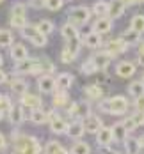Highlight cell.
<instances>
[{
    "label": "cell",
    "instance_id": "cell-1",
    "mask_svg": "<svg viewBox=\"0 0 144 154\" xmlns=\"http://www.w3.org/2000/svg\"><path fill=\"white\" fill-rule=\"evenodd\" d=\"M11 142H13L11 154H41L43 152V147H41L39 140L34 135H27V133H21V131H13Z\"/></svg>",
    "mask_w": 144,
    "mask_h": 154
},
{
    "label": "cell",
    "instance_id": "cell-2",
    "mask_svg": "<svg viewBox=\"0 0 144 154\" xmlns=\"http://www.w3.org/2000/svg\"><path fill=\"white\" fill-rule=\"evenodd\" d=\"M130 108V101L125 96H112L109 99H100L98 110L109 115H125Z\"/></svg>",
    "mask_w": 144,
    "mask_h": 154
},
{
    "label": "cell",
    "instance_id": "cell-3",
    "mask_svg": "<svg viewBox=\"0 0 144 154\" xmlns=\"http://www.w3.org/2000/svg\"><path fill=\"white\" fill-rule=\"evenodd\" d=\"M91 20V9L85 5H75L68 11V21L75 27H84Z\"/></svg>",
    "mask_w": 144,
    "mask_h": 154
},
{
    "label": "cell",
    "instance_id": "cell-4",
    "mask_svg": "<svg viewBox=\"0 0 144 154\" xmlns=\"http://www.w3.org/2000/svg\"><path fill=\"white\" fill-rule=\"evenodd\" d=\"M21 35L25 37V39H29V43H32L34 46L37 48H43L48 45V37L45 34H41V32L37 30V27L36 25H27L25 29H21Z\"/></svg>",
    "mask_w": 144,
    "mask_h": 154
},
{
    "label": "cell",
    "instance_id": "cell-5",
    "mask_svg": "<svg viewBox=\"0 0 144 154\" xmlns=\"http://www.w3.org/2000/svg\"><path fill=\"white\" fill-rule=\"evenodd\" d=\"M69 115L75 117V121H84L85 117L91 115V105L89 101H75L71 103V106H68Z\"/></svg>",
    "mask_w": 144,
    "mask_h": 154
},
{
    "label": "cell",
    "instance_id": "cell-6",
    "mask_svg": "<svg viewBox=\"0 0 144 154\" xmlns=\"http://www.w3.org/2000/svg\"><path fill=\"white\" fill-rule=\"evenodd\" d=\"M48 126H50V131H52L53 135H66L69 122H68V121H64L62 117H61V115H57L55 112H50Z\"/></svg>",
    "mask_w": 144,
    "mask_h": 154
},
{
    "label": "cell",
    "instance_id": "cell-7",
    "mask_svg": "<svg viewBox=\"0 0 144 154\" xmlns=\"http://www.w3.org/2000/svg\"><path fill=\"white\" fill-rule=\"evenodd\" d=\"M103 48H105V51L110 57H116V55H123L130 46H128L121 37H116V39H110L109 43H103Z\"/></svg>",
    "mask_w": 144,
    "mask_h": 154
},
{
    "label": "cell",
    "instance_id": "cell-8",
    "mask_svg": "<svg viewBox=\"0 0 144 154\" xmlns=\"http://www.w3.org/2000/svg\"><path fill=\"white\" fill-rule=\"evenodd\" d=\"M20 105L23 106L25 112H29V113H30L32 110L43 106V101H41V97H39V96H34V94H23V96H21V99H20Z\"/></svg>",
    "mask_w": 144,
    "mask_h": 154
},
{
    "label": "cell",
    "instance_id": "cell-9",
    "mask_svg": "<svg viewBox=\"0 0 144 154\" xmlns=\"http://www.w3.org/2000/svg\"><path fill=\"white\" fill-rule=\"evenodd\" d=\"M82 124H84V129H85L87 133H91V135H96V133L103 128V121L100 119V115H94V113H91L89 117H85V119L82 121Z\"/></svg>",
    "mask_w": 144,
    "mask_h": 154
},
{
    "label": "cell",
    "instance_id": "cell-10",
    "mask_svg": "<svg viewBox=\"0 0 144 154\" xmlns=\"http://www.w3.org/2000/svg\"><path fill=\"white\" fill-rule=\"evenodd\" d=\"M52 71H55V66L53 62L48 60L46 57L43 59H36L34 62V69H32V75H50Z\"/></svg>",
    "mask_w": 144,
    "mask_h": 154
},
{
    "label": "cell",
    "instance_id": "cell-11",
    "mask_svg": "<svg viewBox=\"0 0 144 154\" xmlns=\"http://www.w3.org/2000/svg\"><path fill=\"white\" fill-rule=\"evenodd\" d=\"M37 89L43 94H53L57 85H55V78L52 75H41L37 78Z\"/></svg>",
    "mask_w": 144,
    "mask_h": 154
},
{
    "label": "cell",
    "instance_id": "cell-12",
    "mask_svg": "<svg viewBox=\"0 0 144 154\" xmlns=\"http://www.w3.org/2000/svg\"><path fill=\"white\" fill-rule=\"evenodd\" d=\"M25 117H27V112L23 110L21 105H13V108L9 110V113H7V119H9V122L13 124V126H21L23 121H25Z\"/></svg>",
    "mask_w": 144,
    "mask_h": 154
},
{
    "label": "cell",
    "instance_id": "cell-13",
    "mask_svg": "<svg viewBox=\"0 0 144 154\" xmlns=\"http://www.w3.org/2000/svg\"><path fill=\"white\" fill-rule=\"evenodd\" d=\"M91 60L94 62V66H96L98 71H105V69L110 66L112 57L105 51V50H101V51H98V53H94V55L91 57Z\"/></svg>",
    "mask_w": 144,
    "mask_h": 154
},
{
    "label": "cell",
    "instance_id": "cell-14",
    "mask_svg": "<svg viewBox=\"0 0 144 154\" xmlns=\"http://www.w3.org/2000/svg\"><path fill=\"white\" fill-rule=\"evenodd\" d=\"M112 142H114V138H112V129L107 128V126H103L96 133V143H98V147H110Z\"/></svg>",
    "mask_w": 144,
    "mask_h": 154
},
{
    "label": "cell",
    "instance_id": "cell-15",
    "mask_svg": "<svg viewBox=\"0 0 144 154\" xmlns=\"http://www.w3.org/2000/svg\"><path fill=\"white\" fill-rule=\"evenodd\" d=\"M126 11V4L123 0H110L109 2V18L110 20H117L125 14Z\"/></svg>",
    "mask_w": 144,
    "mask_h": 154
},
{
    "label": "cell",
    "instance_id": "cell-16",
    "mask_svg": "<svg viewBox=\"0 0 144 154\" xmlns=\"http://www.w3.org/2000/svg\"><path fill=\"white\" fill-rule=\"evenodd\" d=\"M116 75L121 78H132L135 75V64L130 60H121L116 66Z\"/></svg>",
    "mask_w": 144,
    "mask_h": 154
},
{
    "label": "cell",
    "instance_id": "cell-17",
    "mask_svg": "<svg viewBox=\"0 0 144 154\" xmlns=\"http://www.w3.org/2000/svg\"><path fill=\"white\" fill-rule=\"evenodd\" d=\"M9 55L14 62H21L25 59H29V50L23 45H20V43H14V45L9 46Z\"/></svg>",
    "mask_w": 144,
    "mask_h": 154
},
{
    "label": "cell",
    "instance_id": "cell-18",
    "mask_svg": "<svg viewBox=\"0 0 144 154\" xmlns=\"http://www.w3.org/2000/svg\"><path fill=\"white\" fill-rule=\"evenodd\" d=\"M82 45L87 46V48H91V50L101 48L103 46V37H101L100 34H96V32H89V34H85V35L82 37Z\"/></svg>",
    "mask_w": 144,
    "mask_h": 154
},
{
    "label": "cell",
    "instance_id": "cell-19",
    "mask_svg": "<svg viewBox=\"0 0 144 154\" xmlns=\"http://www.w3.org/2000/svg\"><path fill=\"white\" fill-rule=\"evenodd\" d=\"M84 94L89 101H100L103 97V89L100 87V83H89L84 87Z\"/></svg>",
    "mask_w": 144,
    "mask_h": 154
},
{
    "label": "cell",
    "instance_id": "cell-20",
    "mask_svg": "<svg viewBox=\"0 0 144 154\" xmlns=\"http://www.w3.org/2000/svg\"><path fill=\"white\" fill-rule=\"evenodd\" d=\"M110 30H112V20L109 16L98 18L94 23H93V32L100 34V35H103V34H107V32H110Z\"/></svg>",
    "mask_w": 144,
    "mask_h": 154
},
{
    "label": "cell",
    "instance_id": "cell-21",
    "mask_svg": "<svg viewBox=\"0 0 144 154\" xmlns=\"http://www.w3.org/2000/svg\"><path fill=\"white\" fill-rule=\"evenodd\" d=\"M34 62H36V59H32V57H29V59H25V60H21V62H16L14 73L16 75H32Z\"/></svg>",
    "mask_w": 144,
    "mask_h": 154
},
{
    "label": "cell",
    "instance_id": "cell-22",
    "mask_svg": "<svg viewBox=\"0 0 144 154\" xmlns=\"http://www.w3.org/2000/svg\"><path fill=\"white\" fill-rule=\"evenodd\" d=\"M110 129H112V138H114L116 143H123L128 138V131L123 126V122H116L114 126H110Z\"/></svg>",
    "mask_w": 144,
    "mask_h": 154
},
{
    "label": "cell",
    "instance_id": "cell-23",
    "mask_svg": "<svg viewBox=\"0 0 144 154\" xmlns=\"http://www.w3.org/2000/svg\"><path fill=\"white\" fill-rule=\"evenodd\" d=\"M84 133H85V129H84L82 121H73V122L68 126V131H66V135L73 140H80Z\"/></svg>",
    "mask_w": 144,
    "mask_h": 154
},
{
    "label": "cell",
    "instance_id": "cell-24",
    "mask_svg": "<svg viewBox=\"0 0 144 154\" xmlns=\"http://www.w3.org/2000/svg\"><path fill=\"white\" fill-rule=\"evenodd\" d=\"M29 117H30V122H34V124H45V122H48L50 112L43 110V106H41V108L32 110L30 113H29Z\"/></svg>",
    "mask_w": 144,
    "mask_h": 154
},
{
    "label": "cell",
    "instance_id": "cell-25",
    "mask_svg": "<svg viewBox=\"0 0 144 154\" xmlns=\"http://www.w3.org/2000/svg\"><path fill=\"white\" fill-rule=\"evenodd\" d=\"M68 103H69V94H68V91L55 89V92H53V106L64 108V106H68Z\"/></svg>",
    "mask_w": 144,
    "mask_h": 154
},
{
    "label": "cell",
    "instance_id": "cell-26",
    "mask_svg": "<svg viewBox=\"0 0 144 154\" xmlns=\"http://www.w3.org/2000/svg\"><path fill=\"white\" fill-rule=\"evenodd\" d=\"M73 82H75V78H73V75H69V73H61L59 76L55 78V85L61 91H68L73 85Z\"/></svg>",
    "mask_w": 144,
    "mask_h": 154
},
{
    "label": "cell",
    "instance_id": "cell-27",
    "mask_svg": "<svg viewBox=\"0 0 144 154\" xmlns=\"http://www.w3.org/2000/svg\"><path fill=\"white\" fill-rule=\"evenodd\" d=\"M91 14L98 16V18H103V16H109V2L105 0H96L91 7Z\"/></svg>",
    "mask_w": 144,
    "mask_h": 154
},
{
    "label": "cell",
    "instance_id": "cell-28",
    "mask_svg": "<svg viewBox=\"0 0 144 154\" xmlns=\"http://www.w3.org/2000/svg\"><path fill=\"white\" fill-rule=\"evenodd\" d=\"M61 35H62L66 41L77 39V37H78V27H75V25H71L69 21H66L62 27H61Z\"/></svg>",
    "mask_w": 144,
    "mask_h": 154
},
{
    "label": "cell",
    "instance_id": "cell-29",
    "mask_svg": "<svg viewBox=\"0 0 144 154\" xmlns=\"http://www.w3.org/2000/svg\"><path fill=\"white\" fill-rule=\"evenodd\" d=\"M27 89H29V85H27V82L25 80H21V78H14L13 82H11V91L16 94V96H23V94H27Z\"/></svg>",
    "mask_w": 144,
    "mask_h": 154
},
{
    "label": "cell",
    "instance_id": "cell-30",
    "mask_svg": "<svg viewBox=\"0 0 144 154\" xmlns=\"http://www.w3.org/2000/svg\"><path fill=\"white\" fill-rule=\"evenodd\" d=\"M121 39L126 43L128 46H132V45H139L141 43V34H137L135 30H132V29H128L121 34Z\"/></svg>",
    "mask_w": 144,
    "mask_h": 154
},
{
    "label": "cell",
    "instance_id": "cell-31",
    "mask_svg": "<svg viewBox=\"0 0 144 154\" xmlns=\"http://www.w3.org/2000/svg\"><path fill=\"white\" fill-rule=\"evenodd\" d=\"M69 154H91V145L87 142H82V140H77L71 149H69Z\"/></svg>",
    "mask_w": 144,
    "mask_h": 154
},
{
    "label": "cell",
    "instance_id": "cell-32",
    "mask_svg": "<svg viewBox=\"0 0 144 154\" xmlns=\"http://www.w3.org/2000/svg\"><path fill=\"white\" fill-rule=\"evenodd\" d=\"M128 94H130L132 97H139V96H142L144 94V82L142 80H135V82H132V83L128 85Z\"/></svg>",
    "mask_w": 144,
    "mask_h": 154
},
{
    "label": "cell",
    "instance_id": "cell-33",
    "mask_svg": "<svg viewBox=\"0 0 144 154\" xmlns=\"http://www.w3.org/2000/svg\"><path fill=\"white\" fill-rule=\"evenodd\" d=\"M36 27H37V30L41 32V34H45L46 37L55 30V25H53V21H52V20H39V21L36 23Z\"/></svg>",
    "mask_w": 144,
    "mask_h": 154
},
{
    "label": "cell",
    "instance_id": "cell-34",
    "mask_svg": "<svg viewBox=\"0 0 144 154\" xmlns=\"http://www.w3.org/2000/svg\"><path fill=\"white\" fill-rule=\"evenodd\" d=\"M123 145H125V151H126V154H139V151H141L139 140H137V138H132V137H128V138L123 142Z\"/></svg>",
    "mask_w": 144,
    "mask_h": 154
},
{
    "label": "cell",
    "instance_id": "cell-35",
    "mask_svg": "<svg viewBox=\"0 0 144 154\" xmlns=\"http://www.w3.org/2000/svg\"><path fill=\"white\" fill-rule=\"evenodd\" d=\"M130 29L135 30L137 34H144V14H135L130 21Z\"/></svg>",
    "mask_w": 144,
    "mask_h": 154
},
{
    "label": "cell",
    "instance_id": "cell-36",
    "mask_svg": "<svg viewBox=\"0 0 144 154\" xmlns=\"http://www.w3.org/2000/svg\"><path fill=\"white\" fill-rule=\"evenodd\" d=\"M9 25H11L13 29H18V30L25 29V27L29 25V23H27V16H11Z\"/></svg>",
    "mask_w": 144,
    "mask_h": 154
},
{
    "label": "cell",
    "instance_id": "cell-37",
    "mask_svg": "<svg viewBox=\"0 0 144 154\" xmlns=\"http://www.w3.org/2000/svg\"><path fill=\"white\" fill-rule=\"evenodd\" d=\"M11 108H13V101H11V97L5 96V94H0V112H2L4 115H7Z\"/></svg>",
    "mask_w": 144,
    "mask_h": 154
},
{
    "label": "cell",
    "instance_id": "cell-38",
    "mask_svg": "<svg viewBox=\"0 0 144 154\" xmlns=\"http://www.w3.org/2000/svg\"><path fill=\"white\" fill-rule=\"evenodd\" d=\"M13 45V34L11 30H5V29H0V46H11Z\"/></svg>",
    "mask_w": 144,
    "mask_h": 154
},
{
    "label": "cell",
    "instance_id": "cell-39",
    "mask_svg": "<svg viewBox=\"0 0 144 154\" xmlns=\"http://www.w3.org/2000/svg\"><path fill=\"white\" fill-rule=\"evenodd\" d=\"M66 48H68V50H69V51L77 57V55L80 53V48H82V39H80V37H77V39L68 41V43H66Z\"/></svg>",
    "mask_w": 144,
    "mask_h": 154
},
{
    "label": "cell",
    "instance_id": "cell-40",
    "mask_svg": "<svg viewBox=\"0 0 144 154\" xmlns=\"http://www.w3.org/2000/svg\"><path fill=\"white\" fill-rule=\"evenodd\" d=\"M80 71H82V75H93V73H96L98 69H96L94 62L91 60V59H87L85 62H82V66H80Z\"/></svg>",
    "mask_w": 144,
    "mask_h": 154
},
{
    "label": "cell",
    "instance_id": "cell-41",
    "mask_svg": "<svg viewBox=\"0 0 144 154\" xmlns=\"http://www.w3.org/2000/svg\"><path fill=\"white\" fill-rule=\"evenodd\" d=\"M64 5V0H45V7L48 11H59Z\"/></svg>",
    "mask_w": 144,
    "mask_h": 154
},
{
    "label": "cell",
    "instance_id": "cell-42",
    "mask_svg": "<svg viewBox=\"0 0 144 154\" xmlns=\"http://www.w3.org/2000/svg\"><path fill=\"white\" fill-rule=\"evenodd\" d=\"M27 14V5L25 4H14L11 7V16H25Z\"/></svg>",
    "mask_w": 144,
    "mask_h": 154
},
{
    "label": "cell",
    "instance_id": "cell-43",
    "mask_svg": "<svg viewBox=\"0 0 144 154\" xmlns=\"http://www.w3.org/2000/svg\"><path fill=\"white\" fill-rule=\"evenodd\" d=\"M75 59H77V57H75V55H73V53H71L68 48L64 46L62 51H61V62H62V64H71Z\"/></svg>",
    "mask_w": 144,
    "mask_h": 154
},
{
    "label": "cell",
    "instance_id": "cell-44",
    "mask_svg": "<svg viewBox=\"0 0 144 154\" xmlns=\"http://www.w3.org/2000/svg\"><path fill=\"white\" fill-rule=\"evenodd\" d=\"M130 117L133 119V122H135V126H137V128L144 126V112H135V113H132Z\"/></svg>",
    "mask_w": 144,
    "mask_h": 154
},
{
    "label": "cell",
    "instance_id": "cell-45",
    "mask_svg": "<svg viewBox=\"0 0 144 154\" xmlns=\"http://www.w3.org/2000/svg\"><path fill=\"white\" fill-rule=\"evenodd\" d=\"M121 122H123V126L126 128L128 133H132V131H135V129H137V126H135V122H133V119H132V117H126V119H125V121H121Z\"/></svg>",
    "mask_w": 144,
    "mask_h": 154
},
{
    "label": "cell",
    "instance_id": "cell-46",
    "mask_svg": "<svg viewBox=\"0 0 144 154\" xmlns=\"http://www.w3.org/2000/svg\"><path fill=\"white\" fill-rule=\"evenodd\" d=\"M133 108H135V112H144V94L142 96H139V97H135V101H133Z\"/></svg>",
    "mask_w": 144,
    "mask_h": 154
},
{
    "label": "cell",
    "instance_id": "cell-47",
    "mask_svg": "<svg viewBox=\"0 0 144 154\" xmlns=\"http://www.w3.org/2000/svg\"><path fill=\"white\" fill-rule=\"evenodd\" d=\"M137 62L144 66V41L139 43V50H137Z\"/></svg>",
    "mask_w": 144,
    "mask_h": 154
},
{
    "label": "cell",
    "instance_id": "cell-48",
    "mask_svg": "<svg viewBox=\"0 0 144 154\" xmlns=\"http://www.w3.org/2000/svg\"><path fill=\"white\" fill-rule=\"evenodd\" d=\"M29 5L34 9H43L45 7V0H29Z\"/></svg>",
    "mask_w": 144,
    "mask_h": 154
},
{
    "label": "cell",
    "instance_id": "cell-49",
    "mask_svg": "<svg viewBox=\"0 0 144 154\" xmlns=\"http://www.w3.org/2000/svg\"><path fill=\"white\" fill-rule=\"evenodd\" d=\"M101 149H103L101 154H121L119 151H114V149H112V145H110V147H101Z\"/></svg>",
    "mask_w": 144,
    "mask_h": 154
},
{
    "label": "cell",
    "instance_id": "cell-50",
    "mask_svg": "<svg viewBox=\"0 0 144 154\" xmlns=\"http://www.w3.org/2000/svg\"><path fill=\"white\" fill-rule=\"evenodd\" d=\"M52 154H69V151H68V149H64L62 145H59V147H57Z\"/></svg>",
    "mask_w": 144,
    "mask_h": 154
},
{
    "label": "cell",
    "instance_id": "cell-51",
    "mask_svg": "<svg viewBox=\"0 0 144 154\" xmlns=\"http://www.w3.org/2000/svg\"><path fill=\"white\" fill-rule=\"evenodd\" d=\"M7 82V75H5V71H2V67H0V85H4Z\"/></svg>",
    "mask_w": 144,
    "mask_h": 154
},
{
    "label": "cell",
    "instance_id": "cell-52",
    "mask_svg": "<svg viewBox=\"0 0 144 154\" xmlns=\"http://www.w3.org/2000/svg\"><path fill=\"white\" fill-rule=\"evenodd\" d=\"M5 145H7V140H5V137L0 133V151H2V149H5Z\"/></svg>",
    "mask_w": 144,
    "mask_h": 154
},
{
    "label": "cell",
    "instance_id": "cell-53",
    "mask_svg": "<svg viewBox=\"0 0 144 154\" xmlns=\"http://www.w3.org/2000/svg\"><path fill=\"white\" fill-rule=\"evenodd\" d=\"M137 140H139V145H141V149H144V133H142V135H141Z\"/></svg>",
    "mask_w": 144,
    "mask_h": 154
},
{
    "label": "cell",
    "instance_id": "cell-54",
    "mask_svg": "<svg viewBox=\"0 0 144 154\" xmlns=\"http://www.w3.org/2000/svg\"><path fill=\"white\" fill-rule=\"evenodd\" d=\"M123 2L126 4V7H128V5H133V4H135V0H123Z\"/></svg>",
    "mask_w": 144,
    "mask_h": 154
},
{
    "label": "cell",
    "instance_id": "cell-55",
    "mask_svg": "<svg viewBox=\"0 0 144 154\" xmlns=\"http://www.w3.org/2000/svg\"><path fill=\"white\" fill-rule=\"evenodd\" d=\"M4 66V59H2V55H0V67Z\"/></svg>",
    "mask_w": 144,
    "mask_h": 154
},
{
    "label": "cell",
    "instance_id": "cell-56",
    "mask_svg": "<svg viewBox=\"0 0 144 154\" xmlns=\"http://www.w3.org/2000/svg\"><path fill=\"white\" fill-rule=\"evenodd\" d=\"M135 4H144V0H135Z\"/></svg>",
    "mask_w": 144,
    "mask_h": 154
},
{
    "label": "cell",
    "instance_id": "cell-57",
    "mask_svg": "<svg viewBox=\"0 0 144 154\" xmlns=\"http://www.w3.org/2000/svg\"><path fill=\"white\" fill-rule=\"evenodd\" d=\"M4 117H5V115H4V113H2V112H0V121H2V119H4Z\"/></svg>",
    "mask_w": 144,
    "mask_h": 154
},
{
    "label": "cell",
    "instance_id": "cell-58",
    "mask_svg": "<svg viewBox=\"0 0 144 154\" xmlns=\"http://www.w3.org/2000/svg\"><path fill=\"white\" fill-rule=\"evenodd\" d=\"M142 82H144V73H142Z\"/></svg>",
    "mask_w": 144,
    "mask_h": 154
},
{
    "label": "cell",
    "instance_id": "cell-59",
    "mask_svg": "<svg viewBox=\"0 0 144 154\" xmlns=\"http://www.w3.org/2000/svg\"><path fill=\"white\" fill-rule=\"evenodd\" d=\"M2 2H4V0H0V4H2Z\"/></svg>",
    "mask_w": 144,
    "mask_h": 154
}]
</instances>
